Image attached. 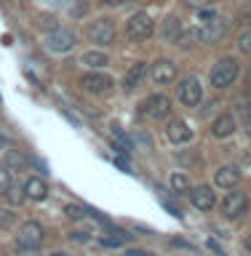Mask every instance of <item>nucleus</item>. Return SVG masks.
<instances>
[{
    "label": "nucleus",
    "mask_w": 251,
    "mask_h": 256,
    "mask_svg": "<svg viewBox=\"0 0 251 256\" xmlns=\"http://www.w3.org/2000/svg\"><path fill=\"white\" fill-rule=\"evenodd\" d=\"M240 78V64L235 56H222L219 62L208 70V83L214 88H230Z\"/></svg>",
    "instance_id": "1"
},
{
    "label": "nucleus",
    "mask_w": 251,
    "mask_h": 256,
    "mask_svg": "<svg viewBox=\"0 0 251 256\" xmlns=\"http://www.w3.org/2000/svg\"><path fill=\"white\" fill-rule=\"evenodd\" d=\"M152 32H155V22H152V16L147 11H136L131 19L126 22V38L134 40V43L147 40Z\"/></svg>",
    "instance_id": "2"
},
{
    "label": "nucleus",
    "mask_w": 251,
    "mask_h": 256,
    "mask_svg": "<svg viewBox=\"0 0 251 256\" xmlns=\"http://www.w3.org/2000/svg\"><path fill=\"white\" fill-rule=\"evenodd\" d=\"M43 46H46V51H51V54H70L72 48L78 46V35L67 27H56L46 35Z\"/></svg>",
    "instance_id": "3"
},
{
    "label": "nucleus",
    "mask_w": 251,
    "mask_h": 256,
    "mask_svg": "<svg viewBox=\"0 0 251 256\" xmlns=\"http://www.w3.org/2000/svg\"><path fill=\"white\" fill-rule=\"evenodd\" d=\"M139 115L147 120H166L171 115V99L166 94H152L139 104Z\"/></svg>",
    "instance_id": "4"
},
{
    "label": "nucleus",
    "mask_w": 251,
    "mask_h": 256,
    "mask_svg": "<svg viewBox=\"0 0 251 256\" xmlns=\"http://www.w3.org/2000/svg\"><path fill=\"white\" fill-rule=\"evenodd\" d=\"M86 35H88V40H91V43H96V46H110V43H115V22L107 19V16H99V19H94L91 24H88Z\"/></svg>",
    "instance_id": "5"
},
{
    "label": "nucleus",
    "mask_w": 251,
    "mask_h": 256,
    "mask_svg": "<svg viewBox=\"0 0 251 256\" xmlns=\"http://www.w3.org/2000/svg\"><path fill=\"white\" fill-rule=\"evenodd\" d=\"M176 96H179V102L184 107H198L200 99H203V86H200L198 78H184L179 86H176Z\"/></svg>",
    "instance_id": "6"
},
{
    "label": "nucleus",
    "mask_w": 251,
    "mask_h": 256,
    "mask_svg": "<svg viewBox=\"0 0 251 256\" xmlns=\"http://www.w3.org/2000/svg\"><path fill=\"white\" fill-rule=\"evenodd\" d=\"M43 243V227H40L38 222H24L19 227V235H16V246L24 248V251H32V248H38Z\"/></svg>",
    "instance_id": "7"
},
{
    "label": "nucleus",
    "mask_w": 251,
    "mask_h": 256,
    "mask_svg": "<svg viewBox=\"0 0 251 256\" xmlns=\"http://www.w3.org/2000/svg\"><path fill=\"white\" fill-rule=\"evenodd\" d=\"M248 211V195L246 192H240V190H232L224 195L222 200V214L227 216V219H240Z\"/></svg>",
    "instance_id": "8"
},
{
    "label": "nucleus",
    "mask_w": 251,
    "mask_h": 256,
    "mask_svg": "<svg viewBox=\"0 0 251 256\" xmlns=\"http://www.w3.org/2000/svg\"><path fill=\"white\" fill-rule=\"evenodd\" d=\"M80 86H83V91L88 94H110V88H112V78L107 75V72H99V70H91V72H86L83 78H80Z\"/></svg>",
    "instance_id": "9"
},
{
    "label": "nucleus",
    "mask_w": 251,
    "mask_h": 256,
    "mask_svg": "<svg viewBox=\"0 0 251 256\" xmlns=\"http://www.w3.org/2000/svg\"><path fill=\"white\" fill-rule=\"evenodd\" d=\"M150 75L158 86H171L176 80V75H179V70H176V62H171V59H158L152 64Z\"/></svg>",
    "instance_id": "10"
},
{
    "label": "nucleus",
    "mask_w": 251,
    "mask_h": 256,
    "mask_svg": "<svg viewBox=\"0 0 251 256\" xmlns=\"http://www.w3.org/2000/svg\"><path fill=\"white\" fill-rule=\"evenodd\" d=\"M166 139L171 144H187L192 139V128L184 123L182 118H171L166 126Z\"/></svg>",
    "instance_id": "11"
},
{
    "label": "nucleus",
    "mask_w": 251,
    "mask_h": 256,
    "mask_svg": "<svg viewBox=\"0 0 251 256\" xmlns=\"http://www.w3.org/2000/svg\"><path fill=\"white\" fill-rule=\"evenodd\" d=\"M190 203L198 208V211H211L216 206V195L208 184H200V187H192L190 190Z\"/></svg>",
    "instance_id": "12"
},
{
    "label": "nucleus",
    "mask_w": 251,
    "mask_h": 256,
    "mask_svg": "<svg viewBox=\"0 0 251 256\" xmlns=\"http://www.w3.org/2000/svg\"><path fill=\"white\" fill-rule=\"evenodd\" d=\"M235 128H238V118L232 115V112H224V115H219L211 123V136H216V139H227V136L235 134Z\"/></svg>",
    "instance_id": "13"
},
{
    "label": "nucleus",
    "mask_w": 251,
    "mask_h": 256,
    "mask_svg": "<svg viewBox=\"0 0 251 256\" xmlns=\"http://www.w3.org/2000/svg\"><path fill=\"white\" fill-rule=\"evenodd\" d=\"M240 176H243V174H240L238 166H222L219 171L214 174V184H216V187H222V190H232L240 182Z\"/></svg>",
    "instance_id": "14"
},
{
    "label": "nucleus",
    "mask_w": 251,
    "mask_h": 256,
    "mask_svg": "<svg viewBox=\"0 0 251 256\" xmlns=\"http://www.w3.org/2000/svg\"><path fill=\"white\" fill-rule=\"evenodd\" d=\"M144 78H147V62H134L123 75V88L126 91H134L136 86H142Z\"/></svg>",
    "instance_id": "15"
},
{
    "label": "nucleus",
    "mask_w": 251,
    "mask_h": 256,
    "mask_svg": "<svg viewBox=\"0 0 251 256\" xmlns=\"http://www.w3.org/2000/svg\"><path fill=\"white\" fill-rule=\"evenodd\" d=\"M24 198H30V200H46L48 198V184H46V179H40V176H30L27 182H24Z\"/></svg>",
    "instance_id": "16"
},
{
    "label": "nucleus",
    "mask_w": 251,
    "mask_h": 256,
    "mask_svg": "<svg viewBox=\"0 0 251 256\" xmlns=\"http://www.w3.org/2000/svg\"><path fill=\"white\" fill-rule=\"evenodd\" d=\"M203 32H206V43H216L227 35V22L222 16H214V19L203 22Z\"/></svg>",
    "instance_id": "17"
},
{
    "label": "nucleus",
    "mask_w": 251,
    "mask_h": 256,
    "mask_svg": "<svg viewBox=\"0 0 251 256\" xmlns=\"http://www.w3.org/2000/svg\"><path fill=\"white\" fill-rule=\"evenodd\" d=\"M182 35V22H179V16H166L163 24H160V38L166 40V43H176Z\"/></svg>",
    "instance_id": "18"
},
{
    "label": "nucleus",
    "mask_w": 251,
    "mask_h": 256,
    "mask_svg": "<svg viewBox=\"0 0 251 256\" xmlns=\"http://www.w3.org/2000/svg\"><path fill=\"white\" fill-rule=\"evenodd\" d=\"M80 64H86V67H91V70H102L110 64V56L104 51H86L80 56Z\"/></svg>",
    "instance_id": "19"
},
{
    "label": "nucleus",
    "mask_w": 251,
    "mask_h": 256,
    "mask_svg": "<svg viewBox=\"0 0 251 256\" xmlns=\"http://www.w3.org/2000/svg\"><path fill=\"white\" fill-rule=\"evenodd\" d=\"M168 187H171V192H176V195H182V192L192 190V184H190V176L184 171H174L171 176H168Z\"/></svg>",
    "instance_id": "20"
},
{
    "label": "nucleus",
    "mask_w": 251,
    "mask_h": 256,
    "mask_svg": "<svg viewBox=\"0 0 251 256\" xmlns=\"http://www.w3.org/2000/svg\"><path fill=\"white\" fill-rule=\"evenodd\" d=\"M131 235H128L126 230H112L110 235H102V246L104 248H118V246H126Z\"/></svg>",
    "instance_id": "21"
},
{
    "label": "nucleus",
    "mask_w": 251,
    "mask_h": 256,
    "mask_svg": "<svg viewBox=\"0 0 251 256\" xmlns=\"http://www.w3.org/2000/svg\"><path fill=\"white\" fill-rule=\"evenodd\" d=\"M14 224H16L14 208H0V230H11Z\"/></svg>",
    "instance_id": "22"
},
{
    "label": "nucleus",
    "mask_w": 251,
    "mask_h": 256,
    "mask_svg": "<svg viewBox=\"0 0 251 256\" xmlns=\"http://www.w3.org/2000/svg\"><path fill=\"white\" fill-rule=\"evenodd\" d=\"M64 216L72 219V222H78V219H83V216H86V208L75 206V203H67V206H64Z\"/></svg>",
    "instance_id": "23"
},
{
    "label": "nucleus",
    "mask_w": 251,
    "mask_h": 256,
    "mask_svg": "<svg viewBox=\"0 0 251 256\" xmlns=\"http://www.w3.org/2000/svg\"><path fill=\"white\" fill-rule=\"evenodd\" d=\"M8 190H11V171L8 166H0V195H6Z\"/></svg>",
    "instance_id": "24"
},
{
    "label": "nucleus",
    "mask_w": 251,
    "mask_h": 256,
    "mask_svg": "<svg viewBox=\"0 0 251 256\" xmlns=\"http://www.w3.org/2000/svg\"><path fill=\"white\" fill-rule=\"evenodd\" d=\"M38 27L40 30H48V32H51V30H56V27H59V24H56V19H54V16L51 14H43V16H38Z\"/></svg>",
    "instance_id": "25"
},
{
    "label": "nucleus",
    "mask_w": 251,
    "mask_h": 256,
    "mask_svg": "<svg viewBox=\"0 0 251 256\" xmlns=\"http://www.w3.org/2000/svg\"><path fill=\"white\" fill-rule=\"evenodd\" d=\"M238 51L246 54V56H251V30H246L243 35L238 38Z\"/></svg>",
    "instance_id": "26"
},
{
    "label": "nucleus",
    "mask_w": 251,
    "mask_h": 256,
    "mask_svg": "<svg viewBox=\"0 0 251 256\" xmlns=\"http://www.w3.org/2000/svg\"><path fill=\"white\" fill-rule=\"evenodd\" d=\"M6 198L11 200L14 206H22V200H24V190H14V187H11V190L6 192Z\"/></svg>",
    "instance_id": "27"
},
{
    "label": "nucleus",
    "mask_w": 251,
    "mask_h": 256,
    "mask_svg": "<svg viewBox=\"0 0 251 256\" xmlns=\"http://www.w3.org/2000/svg\"><path fill=\"white\" fill-rule=\"evenodd\" d=\"M70 240H75V243H88V240H91V235H88L86 230H72V232H70Z\"/></svg>",
    "instance_id": "28"
},
{
    "label": "nucleus",
    "mask_w": 251,
    "mask_h": 256,
    "mask_svg": "<svg viewBox=\"0 0 251 256\" xmlns=\"http://www.w3.org/2000/svg\"><path fill=\"white\" fill-rule=\"evenodd\" d=\"M184 3H187L190 8H206V6H211L214 0H184Z\"/></svg>",
    "instance_id": "29"
},
{
    "label": "nucleus",
    "mask_w": 251,
    "mask_h": 256,
    "mask_svg": "<svg viewBox=\"0 0 251 256\" xmlns=\"http://www.w3.org/2000/svg\"><path fill=\"white\" fill-rule=\"evenodd\" d=\"M238 24H251V6L240 11V16H238Z\"/></svg>",
    "instance_id": "30"
},
{
    "label": "nucleus",
    "mask_w": 251,
    "mask_h": 256,
    "mask_svg": "<svg viewBox=\"0 0 251 256\" xmlns=\"http://www.w3.org/2000/svg\"><path fill=\"white\" fill-rule=\"evenodd\" d=\"M126 256H150L147 251H139V248H131V251H126Z\"/></svg>",
    "instance_id": "31"
},
{
    "label": "nucleus",
    "mask_w": 251,
    "mask_h": 256,
    "mask_svg": "<svg viewBox=\"0 0 251 256\" xmlns=\"http://www.w3.org/2000/svg\"><path fill=\"white\" fill-rule=\"evenodd\" d=\"M102 3H104V6H123L126 0H102Z\"/></svg>",
    "instance_id": "32"
},
{
    "label": "nucleus",
    "mask_w": 251,
    "mask_h": 256,
    "mask_svg": "<svg viewBox=\"0 0 251 256\" xmlns=\"http://www.w3.org/2000/svg\"><path fill=\"white\" fill-rule=\"evenodd\" d=\"M243 248H246V251L251 254V235H246V240H243Z\"/></svg>",
    "instance_id": "33"
},
{
    "label": "nucleus",
    "mask_w": 251,
    "mask_h": 256,
    "mask_svg": "<svg viewBox=\"0 0 251 256\" xmlns=\"http://www.w3.org/2000/svg\"><path fill=\"white\" fill-rule=\"evenodd\" d=\"M246 131L251 134V115H248V120H246Z\"/></svg>",
    "instance_id": "34"
},
{
    "label": "nucleus",
    "mask_w": 251,
    "mask_h": 256,
    "mask_svg": "<svg viewBox=\"0 0 251 256\" xmlns=\"http://www.w3.org/2000/svg\"><path fill=\"white\" fill-rule=\"evenodd\" d=\"M248 80H251V72H248Z\"/></svg>",
    "instance_id": "35"
},
{
    "label": "nucleus",
    "mask_w": 251,
    "mask_h": 256,
    "mask_svg": "<svg viewBox=\"0 0 251 256\" xmlns=\"http://www.w3.org/2000/svg\"><path fill=\"white\" fill-rule=\"evenodd\" d=\"M0 3H6V0H0Z\"/></svg>",
    "instance_id": "36"
},
{
    "label": "nucleus",
    "mask_w": 251,
    "mask_h": 256,
    "mask_svg": "<svg viewBox=\"0 0 251 256\" xmlns=\"http://www.w3.org/2000/svg\"><path fill=\"white\" fill-rule=\"evenodd\" d=\"M139 3H142V0H139Z\"/></svg>",
    "instance_id": "37"
}]
</instances>
